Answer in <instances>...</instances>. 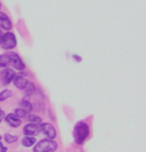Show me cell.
Returning a JSON list of instances; mask_svg holds the SVG:
<instances>
[{
  "label": "cell",
  "mask_w": 146,
  "mask_h": 152,
  "mask_svg": "<svg viewBox=\"0 0 146 152\" xmlns=\"http://www.w3.org/2000/svg\"><path fill=\"white\" fill-rule=\"evenodd\" d=\"M23 133L25 134V136H34L40 133L39 130L38 125H34V124H28L25 125L23 128Z\"/></svg>",
  "instance_id": "cell-7"
},
{
  "label": "cell",
  "mask_w": 146,
  "mask_h": 152,
  "mask_svg": "<svg viewBox=\"0 0 146 152\" xmlns=\"http://www.w3.org/2000/svg\"><path fill=\"white\" fill-rule=\"evenodd\" d=\"M21 107H22V109L25 110L26 112H30V111H32V109H33L32 104L30 103V101H26V99H22V102H21Z\"/></svg>",
  "instance_id": "cell-16"
},
{
  "label": "cell",
  "mask_w": 146,
  "mask_h": 152,
  "mask_svg": "<svg viewBox=\"0 0 146 152\" xmlns=\"http://www.w3.org/2000/svg\"><path fill=\"white\" fill-rule=\"evenodd\" d=\"M10 96H13V91L10 89H5L0 93V102L1 101H6L7 99H9Z\"/></svg>",
  "instance_id": "cell-14"
},
{
  "label": "cell",
  "mask_w": 146,
  "mask_h": 152,
  "mask_svg": "<svg viewBox=\"0 0 146 152\" xmlns=\"http://www.w3.org/2000/svg\"><path fill=\"white\" fill-rule=\"evenodd\" d=\"M6 151H7V146H5V145L0 142V152H6Z\"/></svg>",
  "instance_id": "cell-20"
},
{
  "label": "cell",
  "mask_w": 146,
  "mask_h": 152,
  "mask_svg": "<svg viewBox=\"0 0 146 152\" xmlns=\"http://www.w3.org/2000/svg\"><path fill=\"white\" fill-rule=\"evenodd\" d=\"M57 149V143L53 140H41L33 146V152H53Z\"/></svg>",
  "instance_id": "cell-2"
},
{
  "label": "cell",
  "mask_w": 146,
  "mask_h": 152,
  "mask_svg": "<svg viewBox=\"0 0 146 152\" xmlns=\"http://www.w3.org/2000/svg\"><path fill=\"white\" fill-rule=\"evenodd\" d=\"M0 46L4 48V49H13L16 46V37L14 33L12 32H7L5 34H2V38L0 41Z\"/></svg>",
  "instance_id": "cell-3"
},
{
  "label": "cell",
  "mask_w": 146,
  "mask_h": 152,
  "mask_svg": "<svg viewBox=\"0 0 146 152\" xmlns=\"http://www.w3.org/2000/svg\"><path fill=\"white\" fill-rule=\"evenodd\" d=\"M15 114L17 115V117H20V118H24V117H26V115H28V112L21 107V109H16Z\"/></svg>",
  "instance_id": "cell-18"
},
{
  "label": "cell",
  "mask_w": 146,
  "mask_h": 152,
  "mask_svg": "<svg viewBox=\"0 0 146 152\" xmlns=\"http://www.w3.org/2000/svg\"><path fill=\"white\" fill-rule=\"evenodd\" d=\"M9 64H10V61H9L7 53L0 55V68H8Z\"/></svg>",
  "instance_id": "cell-11"
},
{
  "label": "cell",
  "mask_w": 146,
  "mask_h": 152,
  "mask_svg": "<svg viewBox=\"0 0 146 152\" xmlns=\"http://www.w3.org/2000/svg\"><path fill=\"white\" fill-rule=\"evenodd\" d=\"M12 83L14 84V86H15L16 88H18V89H24V87L28 84V80H26L23 76L17 75V76L14 77V79H13Z\"/></svg>",
  "instance_id": "cell-9"
},
{
  "label": "cell",
  "mask_w": 146,
  "mask_h": 152,
  "mask_svg": "<svg viewBox=\"0 0 146 152\" xmlns=\"http://www.w3.org/2000/svg\"><path fill=\"white\" fill-rule=\"evenodd\" d=\"M0 138H1V136H0Z\"/></svg>",
  "instance_id": "cell-25"
},
{
  "label": "cell",
  "mask_w": 146,
  "mask_h": 152,
  "mask_svg": "<svg viewBox=\"0 0 146 152\" xmlns=\"http://www.w3.org/2000/svg\"><path fill=\"white\" fill-rule=\"evenodd\" d=\"M72 58H73V60H76L77 62H81V61H82V58H81L79 55H77V54H73V55H72Z\"/></svg>",
  "instance_id": "cell-19"
},
{
  "label": "cell",
  "mask_w": 146,
  "mask_h": 152,
  "mask_svg": "<svg viewBox=\"0 0 146 152\" xmlns=\"http://www.w3.org/2000/svg\"><path fill=\"white\" fill-rule=\"evenodd\" d=\"M0 8H1V4H0Z\"/></svg>",
  "instance_id": "cell-23"
},
{
  "label": "cell",
  "mask_w": 146,
  "mask_h": 152,
  "mask_svg": "<svg viewBox=\"0 0 146 152\" xmlns=\"http://www.w3.org/2000/svg\"><path fill=\"white\" fill-rule=\"evenodd\" d=\"M5 120H6V122H7L9 126H12V127H18V126L21 125V118L17 117L15 113L7 114L6 118H5Z\"/></svg>",
  "instance_id": "cell-8"
},
{
  "label": "cell",
  "mask_w": 146,
  "mask_h": 152,
  "mask_svg": "<svg viewBox=\"0 0 146 152\" xmlns=\"http://www.w3.org/2000/svg\"><path fill=\"white\" fill-rule=\"evenodd\" d=\"M8 57H9V61H10V64L16 69V70H18V71H22L25 69V64L23 63L22 61V58L17 55L16 53L14 52H8L7 53Z\"/></svg>",
  "instance_id": "cell-4"
},
{
  "label": "cell",
  "mask_w": 146,
  "mask_h": 152,
  "mask_svg": "<svg viewBox=\"0 0 146 152\" xmlns=\"http://www.w3.org/2000/svg\"><path fill=\"white\" fill-rule=\"evenodd\" d=\"M0 111H1V109H0Z\"/></svg>",
  "instance_id": "cell-24"
},
{
  "label": "cell",
  "mask_w": 146,
  "mask_h": 152,
  "mask_svg": "<svg viewBox=\"0 0 146 152\" xmlns=\"http://www.w3.org/2000/svg\"><path fill=\"white\" fill-rule=\"evenodd\" d=\"M5 141L7 143H14L17 141V136L16 135H12V134H6L5 135Z\"/></svg>",
  "instance_id": "cell-17"
},
{
  "label": "cell",
  "mask_w": 146,
  "mask_h": 152,
  "mask_svg": "<svg viewBox=\"0 0 146 152\" xmlns=\"http://www.w3.org/2000/svg\"><path fill=\"white\" fill-rule=\"evenodd\" d=\"M26 120L30 124H34V125H40L41 124V118L39 115H36V114H29Z\"/></svg>",
  "instance_id": "cell-13"
},
{
  "label": "cell",
  "mask_w": 146,
  "mask_h": 152,
  "mask_svg": "<svg viewBox=\"0 0 146 152\" xmlns=\"http://www.w3.org/2000/svg\"><path fill=\"white\" fill-rule=\"evenodd\" d=\"M16 73L13 69L5 68L0 72V80H1V83L4 85H8L13 81V79H14Z\"/></svg>",
  "instance_id": "cell-6"
},
{
  "label": "cell",
  "mask_w": 146,
  "mask_h": 152,
  "mask_svg": "<svg viewBox=\"0 0 146 152\" xmlns=\"http://www.w3.org/2000/svg\"><path fill=\"white\" fill-rule=\"evenodd\" d=\"M90 134V128L88 126V124L85 121H80L77 124V126L74 127L73 132V137L77 144H82L88 138Z\"/></svg>",
  "instance_id": "cell-1"
},
{
  "label": "cell",
  "mask_w": 146,
  "mask_h": 152,
  "mask_svg": "<svg viewBox=\"0 0 146 152\" xmlns=\"http://www.w3.org/2000/svg\"><path fill=\"white\" fill-rule=\"evenodd\" d=\"M2 119H4V111L1 110V111H0V122L2 121Z\"/></svg>",
  "instance_id": "cell-21"
},
{
  "label": "cell",
  "mask_w": 146,
  "mask_h": 152,
  "mask_svg": "<svg viewBox=\"0 0 146 152\" xmlns=\"http://www.w3.org/2000/svg\"><path fill=\"white\" fill-rule=\"evenodd\" d=\"M40 133H42L48 140H54L56 137V129L54 128L53 125L50 124H40V127H39Z\"/></svg>",
  "instance_id": "cell-5"
},
{
  "label": "cell",
  "mask_w": 146,
  "mask_h": 152,
  "mask_svg": "<svg viewBox=\"0 0 146 152\" xmlns=\"http://www.w3.org/2000/svg\"><path fill=\"white\" fill-rule=\"evenodd\" d=\"M1 38H2V32H1V30H0V41H1Z\"/></svg>",
  "instance_id": "cell-22"
},
{
  "label": "cell",
  "mask_w": 146,
  "mask_h": 152,
  "mask_svg": "<svg viewBox=\"0 0 146 152\" xmlns=\"http://www.w3.org/2000/svg\"><path fill=\"white\" fill-rule=\"evenodd\" d=\"M0 28L4 29V30H10L12 29V22H10V20L6 18V20L0 21Z\"/></svg>",
  "instance_id": "cell-15"
},
{
  "label": "cell",
  "mask_w": 146,
  "mask_h": 152,
  "mask_svg": "<svg viewBox=\"0 0 146 152\" xmlns=\"http://www.w3.org/2000/svg\"><path fill=\"white\" fill-rule=\"evenodd\" d=\"M24 91H25V94H26L28 96H31V95L36 91V86L32 84V83H30V81H28L26 86L24 87Z\"/></svg>",
  "instance_id": "cell-12"
},
{
  "label": "cell",
  "mask_w": 146,
  "mask_h": 152,
  "mask_svg": "<svg viewBox=\"0 0 146 152\" xmlns=\"http://www.w3.org/2000/svg\"><path fill=\"white\" fill-rule=\"evenodd\" d=\"M36 143V138L32 136H25L23 137V140H22V145L25 146V148H30L32 145Z\"/></svg>",
  "instance_id": "cell-10"
}]
</instances>
